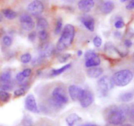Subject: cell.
Instances as JSON below:
<instances>
[{"label": "cell", "mask_w": 134, "mask_h": 126, "mask_svg": "<svg viewBox=\"0 0 134 126\" xmlns=\"http://www.w3.org/2000/svg\"><path fill=\"white\" fill-rule=\"evenodd\" d=\"M39 37L40 39V40H41L42 41H44L47 40V39L48 38V33H47V31L46 30L39 31Z\"/></svg>", "instance_id": "obj_32"}, {"label": "cell", "mask_w": 134, "mask_h": 126, "mask_svg": "<svg viewBox=\"0 0 134 126\" xmlns=\"http://www.w3.org/2000/svg\"><path fill=\"white\" fill-rule=\"evenodd\" d=\"M114 35H115V37L116 39H120L122 37V34L119 31H115L114 33Z\"/></svg>", "instance_id": "obj_41"}, {"label": "cell", "mask_w": 134, "mask_h": 126, "mask_svg": "<svg viewBox=\"0 0 134 126\" xmlns=\"http://www.w3.org/2000/svg\"><path fill=\"white\" fill-rule=\"evenodd\" d=\"M96 56H98V54L93 50H89L86 51L85 54V58L86 59V60H89L90 58H92L96 57Z\"/></svg>", "instance_id": "obj_29"}, {"label": "cell", "mask_w": 134, "mask_h": 126, "mask_svg": "<svg viewBox=\"0 0 134 126\" xmlns=\"http://www.w3.org/2000/svg\"><path fill=\"white\" fill-rule=\"evenodd\" d=\"M75 30L71 24H67L64 27L60 37L56 44V49L58 51H63L70 47L74 40Z\"/></svg>", "instance_id": "obj_2"}, {"label": "cell", "mask_w": 134, "mask_h": 126, "mask_svg": "<svg viewBox=\"0 0 134 126\" xmlns=\"http://www.w3.org/2000/svg\"><path fill=\"white\" fill-rule=\"evenodd\" d=\"M24 107L26 110L33 113H39V111L37 105L36 100L33 94H29L25 99Z\"/></svg>", "instance_id": "obj_7"}, {"label": "cell", "mask_w": 134, "mask_h": 126, "mask_svg": "<svg viewBox=\"0 0 134 126\" xmlns=\"http://www.w3.org/2000/svg\"><path fill=\"white\" fill-rule=\"evenodd\" d=\"M3 43L6 47H10L13 43V40L9 36H4L3 38Z\"/></svg>", "instance_id": "obj_31"}, {"label": "cell", "mask_w": 134, "mask_h": 126, "mask_svg": "<svg viewBox=\"0 0 134 126\" xmlns=\"http://www.w3.org/2000/svg\"><path fill=\"white\" fill-rule=\"evenodd\" d=\"M100 63L101 60L99 56H98L86 60L85 65L86 67H98L100 64Z\"/></svg>", "instance_id": "obj_18"}, {"label": "cell", "mask_w": 134, "mask_h": 126, "mask_svg": "<svg viewBox=\"0 0 134 126\" xmlns=\"http://www.w3.org/2000/svg\"><path fill=\"white\" fill-rule=\"evenodd\" d=\"M0 89L1 90V91H11L13 89V83L5 84L0 85Z\"/></svg>", "instance_id": "obj_30"}, {"label": "cell", "mask_w": 134, "mask_h": 126, "mask_svg": "<svg viewBox=\"0 0 134 126\" xmlns=\"http://www.w3.org/2000/svg\"><path fill=\"white\" fill-rule=\"evenodd\" d=\"M48 23L47 20L44 18H39L37 22V28L39 31L42 30H45L46 29L48 28Z\"/></svg>", "instance_id": "obj_19"}, {"label": "cell", "mask_w": 134, "mask_h": 126, "mask_svg": "<svg viewBox=\"0 0 134 126\" xmlns=\"http://www.w3.org/2000/svg\"><path fill=\"white\" fill-rule=\"evenodd\" d=\"M115 27L117 29H120V28H122V27H124V21L122 20V18H120V19L117 20L115 22Z\"/></svg>", "instance_id": "obj_35"}, {"label": "cell", "mask_w": 134, "mask_h": 126, "mask_svg": "<svg viewBox=\"0 0 134 126\" xmlns=\"http://www.w3.org/2000/svg\"><path fill=\"white\" fill-rule=\"evenodd\" d=\"M107 126H116V125H111V124H107Z\"/></svg>", "instance_id": "obj_45"}, {"label": "cell", "mask_w": 134, "mask_h": 126, "mask_svg": "<svg viewBox=\"0 0 134 126\" xmlns=\"http://www.w3.org/2000/svg\"><path fill=\"white\" fill-rule=\"evenodd\" d=\"M10 98V94L5 91H0V100L3 103L9 101Z\"/></svg>", "instance_id": "obj_24"}, {"label": "cell", "mask_w": 134, "mask_h": 126, "mask_svg": "<svg viewBox=\"0 0 134 126\" xmlns=\"http://www.w3.org/2000/svg\"><path fill=\"white\" fill-rule=\"evenodd\" d=\"M71 67V64H68L66 65H65L64 66H63L62 67L59 68L58 69H52V71H51V75L53 76V77H55V76H58L61 75L62 73H64V71H65L66 70L69 69V68Z\"/></svg>", "instance_id": "obj_21"}, {"label": "cell", "mask_w": 134, "mask_h": 126, "mask_svg": "<svg viewBox=\"0 0 134 126\" xmlns=\"http://www.w3.org/2000/svg\"><path fill=\"white\" fill-rule=\"evenodd\" d=\"M50 103L56 108H61L68 102V98L65 90L62 87H56L52 93V98L49 100Z\"/></svg>", "instance_id": "obj_3"}, {"label": "cell", "mask_w": 134, "mask_h": 126, "mask_svg": "<svg viewBox=\"0 0 134 126\" xmlns=\"http://www.w3.org/2000/svg\"><path fill=\"white\" fill-rule=\"evenodd\" d=\"M81 21L86 29L90 31H94V26H95V21L94 18L92 16L88 14H85L81 17Z\"/></svg>", "instance_id": "obj_12"}, {"label": "cell", "mask_w": 134, "mask_h": 126, "mask_svg": "<svg viewBox=\"0 0 134 126\" xmlns=\"http://www.w3.org/2000/svg\"><path fill=\"white\" fill-rule=\"evenodd\" d=\"M62 19L61 18H58L56 20V27H55L54 30V33L56 35H58L62 31Z\"/></svg>", "instance_id": "obj_23"}, {"label": "cell", "mask_w": 134, "mask_h": 126, "mask_svg": "<svg viewBox=\"0 0 134 126\" xmlns=\"http://www.w3.org/2000/svg\"><path fill=\"white\" fill-rule=\"evenodd\" d=\"M94 99V95L89 90H85L82 96L79 99L81 106L83 108H87L92 104Z\"/></svg>", "instance_id": "obj_9"}, {"label": "cell", "mask_w": 134, "mask_h": 126, "mask_svg": "<svg viewBox=\"0 0 134 126\" xmlns=\"http://www.w3.org/2000/svg\"><path fill=\"white\" fill-rule=\"evenodd\" d=\"M20 22L22 27L26 31H31L35 27V22L33 20L32 18L29 14H23L20 16Z\"/></svg>", "instance_id": "obj_8"}, {"label": "cell", "mask_w": 134, "mask_h": 126, "mask_svg": "<svg viewBox=\"0 0 134 126\" xmlns=\"http://www.w3.org/2000/svg\"><path fill=\"white\" fill-rule=\"evenodd\" d=\"M114 8H115V4L113 2L106 1L102 5V7H101V10L104 14H108L113 10Z\"/></svg>", "instance_id": "obj_17"}, {"label": "cell", "mask_w": 134, "mask_h": 126, "mask_svg": "<svg viewBox=\"0 0 134 126\" xmlns=\"http://www.w3.org/2000/svg\"><path fill=\"white\" fill-rule=\"evenodd\" d=\"M31 60V54L29 53L24 54H22L20 57L21 62L24 64H28Z\"/></svg>", "instance_id": "obj_27"}, {"label": "cell", "mask_w": 134, "mask_h": 126, "mask_svg": "<svg viewBox=\"0 0 134 126\" xmlns=\"http://www.w3.org/2000/svg\"><path fill=\"white\" fill-rule=\"evenodd\" d=\"M82 120L81 117L78 114L75 113L70 114L68 117L65 118V122L68 124V126H74L75 124L78 121Z\"/></svg>", "instance_id": "obj_16"}, {"label": "cell", "mask_w": 134, "mask_h": 126, "mask_svg": "<svg viewBox=\"0 0 134 126\" xmlns=\"http://www.w3.org/2000/svg\"><path fill=\"white\" fill-rule=\"evenodd\" d=\"M132 44H133V43H132V41L130 39H126V40L124 41V45H125L127 48H130V47H132Z\"/></svg>", "instance_id": "obj_39"}, {"label": "cell", "mask_w": 134, "mask_h": 126, "mask_svg": "<svg viewBox=\"0 0 134 126\" xmlns=\"http://www.w3.org/2000/svg\"><path fill=\"white\" fill-rule=\"evenodd\" d=\"M85 89L77 86L76 85H71L68 88L69 95L73 101H79L80 98L82 96Z\"/></svg>", "instance_id": "obj_11"}, {"label": "cell", "mask_w": 134, "mask_h": 126, "mask_svg": "<svg viewBox=\"0 0 134 126\" xmlns=\"http://www.w3.org/2000/svg\"><path fill=\"white\" fill-rule=\"evenodd\" d=\"M114 87L112 78L108 76H103L98 82V90L99 95L107 96L109 91Z\"/></svg>", "instance_id": "obj_5"}, {"label": "cell", "mask_w": 134, "mask_h": 126, "mask_svg": "<svg viewBox=\"0 0 134 126\" xmlns=\"http://www.w3.org/2000/svg\"><path fill=\"white\" fill-rule=\"evenodd\" d=\"M82 51L81 50H79L77 51V55H78L79 56H82Z\"/></svg>", "instance_id": "obj_43"}, {"label": "cell", "mask_w": 134, "mask_h": 126, "mask_svg": "<svg viewBox=\"0 0 134 126\" xmlns=\"http://www.w3.org/2000/svg\"><path fill=\"white\" fill-rule=\"evenodd\" d=\"M54 50L53 44L50 43H43L39 48V56L43 59L51 56Z\"/></svg>", "instance_id": "obj_10"}, {"label": "cell", "mask_w": 134, "mask_h": 126, "mask_svg": "<svg viewBox=\"0 0 134 126\" xmlns=\"http://www.w3.org/2000/svg\"><path fill=\"white\" fill-rule=\"evenodd\" d=\"M103 73V69L102 68L95 67H91L87 71V75L91 78H96L100 77Z\"/></svg>", "instance_id": "obj_14"}, {"label": "cell", "mask_w": 134, "mask_h": 126, "mask_svg": "<svg viewBox=\"0 0 134 126\" xmlns=\"http://www.w3.org/2000/svg\"><path fill=\"white\" fill-rule=\"evenodd\" d=\"M95 5V1L93 0H81L78 3V8L84 13H88L92 10Z\"/></svg>", "instance_id": "obj_13"}, {"label": "cell", "mask_w": 134, "mask_h": 126, "mask_svg": "<svg viewBox=\"0 0 134 126\" xmlns=\"http://www.w3.org/2000/svg\"><path fill=\"white\" fill-rule=\"evenodd\" d=\"M71 57V54L69 53L64 54H60V56L58 58V60L62 64H64V63H65L68 60H69L70 58Z\"/></svg>", "instance_id": "obj_26"}, {"label": "cell", "mask_w": 134, "mask_h": 126, "mask_svg": "<svg viewBox=\"0 0 134 126\" xmlns=\"http://www.w3.org/2000/svg\"><path fill=\"white\" fill-rule=\"evenodd\" d=\"M27 10L31 15L34 16H38L43 12L44 5L41 1L38 0L33 1L27 5Z\"/></svg>", "instance_id": "obj_6"}, {"label": "cell", "mask_w": 134, "mask_h": 126, "mask_svg": "<svg viewBox=\"0 0 134 126\" xmlns=\"http://www.w3.org/2000/svg\"><path fill=\"white\" fill-rule=\"evenodd\" d=\"M24 76L22 75V72H20V73H18V74L16 75V79L17 80V81H18V82H24Z\"/></svg>", "instance_id": "obj_38"}, {"label": "cell", "mask_w": 134, "mask_h": 126, "mask_svg": "<svg viewBox=\"0 0 134 126\" xmlns=\"http://www.w3.org/2000/svg\"><path fill=\"white\" fill-rule=\"evenodd\" d=\"M121 1V2H125V1H127L126 0H124V1H123V0H122V1Z\"/></svg>", "instance_id": "obj_47"}, {"label": "cell", "mask_w": 134, "mask_h": 126, "mask_svg": "<svg viewBox=\"0 0 134 126\" xmlns=\"http://www.w3.org/2000/svg\"><path fill=\"white\" fill-rule=\"evenodd\" d=\"M126 9H128V10H132V9H133L134 8V1L133 0H132V1H130L129 2V3L128 4V5H126Z\"/></svg>", "instance_id": "obj_40"}, {"label": "cell", "mask_w": 134, "mask_h": 126, "mask_svg": "<svg viewBox=\"0 0 134 126\" xmlns=\"http://www.w3.org/2000/svg\"><path fill=\"white\" fill-rule=\"evenodd\" d=\"M1 20H2V16H1L0 15V22H1Z\"/></svg>", "instance_id": "obj_46"}, {"label": "cell", "mask_w": 134, "mask_h": 126, "mask_svg": "<svg viewBox=\"0 0 134 126\" xmlns=\"http://www.w3.org/2000/svg\"><path fill=\"white\" fill-rule=\"evenodd\" d=\"M36 32L35 31H31V33L28 34V39L30 41L34 42L36 38Z\"/></svg>", "instance_id": "obj_37"}, {"label": "cell", "mask_w": 134, "mask_h": 126, "mask_svg": "<svg viewBox=\"0 0 134 126\" xmlns=\"http://www.w3.org/2000/svg\"><path fill=\"white\" fill-rule=\"evenodd\" d=\"M22 126H33V120L28 115H25L22 120Z\"/></svg>", "instance_id": "obj_25"}, {"label": "cell", "mask_w": 134, "mask_h": 126, "mask_svg": "<svg viewBox=\"0 0 134 126\" xmlns=\"http://www.w3.org/2000/svg\"><path fill=\"white\" fill-rule=\"evenodd\" d=\"M44 60V59H43V58H41V57H40L39 56H38L33 59L32 61H31V64H32V65L34 67L39 66V65H41V64L43 62Z\"/></svg>", "instance_id": "obj_28"}, {"label": "cell", "mask_w": 134, "mask_h": 126, "mask_svg": "<svg viewBox=\"0 0 134 126\" xmlns=\"http://www.w3.org/2000/svg\"><path fill=\"white\" fill-rule=\"evenodd\" d=\"M11 73L9 71H4L0 74V85L12 83Z\"/></svg>", "instance_id": "obj_15"}, {"label": "cell", "mask_w": 134, "mask_h": 126, "mask_svg": "<svg viewBox=\"0 0 134 126\" xmlns=\"http://www.w3.org/2000/svg\"><path fill=\"white\" fill-rule=\"evenodd\" d=\"M133 73L130 69H122L114 74L112 81L114 85L124 87L130 83L133 79Z\"/></svg>", "instance_id": "obj_4"}, {"label": "cell", "mask_w": 134, "mask_h": 126, "mask_svg": "<svg viewBox=\"0 0 134 126\" xmlns=\"http://www.w3.org/2000/svg\"><path fill=\"white\" fill-rule=\"evenodd\" d=\"M14 94L16 97L22 96V95H24L25 94V88H21L16 89V90L14 91Z\"/></svg>", "instance_id": "obj_34"}, {"label": "cell", "mask_w": 134, "mask_h": 126, "mask_svg": "<svg viewBox=\"0 0 134 126\" xmlns=\"http://www.w3.org/2000/svg\"><path fill=\"white\" fill-rule=\"evenodd\" d=\"M121 126H133L132 124H130V123H128V124H122Z\"/></svg>", "instance_id": "obj_44"}, {"label": "cell", "mask_w": 134, "mask_h": 126, "mask_svg": "<svg viewBox=\"0 0 134 126\" xmlns=\"http://www.w3.org/2000/svg\"><path fill=\"white\" fill-rule=\"evenodd\" d=\"M2 13L4 16L9 20L14 19L17 16V13L10 9H4L2 10Z\"/></svg>", "instance_id": "obj_20"}, {"label": "cell", "mask_w": 134, "mask_h": 126, "mask_svg": "<svg viewBox=\"0 0 134 126\" xmlns=\"http://www.w3.org/2000/svg\"><path fill=\"white\" fill-rule=\"evenodd\" d=\"M119 99L122 102H130L133 99V94L132 92H126L120 94Z\"/></svg>", "instance_id": "obj_22"}, {"label": "cell", "mask_w": 134, "mask_h": 126, "mask_svg": "<svg viewBox=\"0 0 134 126\" xmlns=\"http://www.w3.org/2000/svg\"><path fill=\"white\" fill-rule=\"evenodd\" d=\"M93 43H94V46L96 47H101L102 44V40L101 39L100 37L99 36H96L94 38V40H93Z\"/></svg>", "instance_id": "obj_33"}, {"label": "cell", "mask_w": 134, "mask_h": 126, "mask_svg": "<svg viewBox=\"0 0 134 126\" xmlns=\"http://www.w3.org/2000/svg\"><path fill=\"white\" fill-rule=\"evenodd\" d=\"M22 75L24 76V78H27L29 77L31 74V69L30 68H27V69H25L22 72Z\"/></svg>", "instance_id": "obj_36"}, {"label": "cell", "mask_w": 134, "mask_h": 126, "mask_svg": "<svg viewBox=\"0 0 134 126\" xmlns=\"http://www.w3.org/2000/svg\"><path fill=\"white\" fill-rule=\"evenodd\" d=\"M130 111V108L126 105H111L105 109L103 116L109 124L118 126L126 122Z\"/></svg>", "instance_id": "obj_1"}, {"label": "cell", "mask_w": 134, "mask_h": 126, "mask_svg": "<svg viewBox=\"0 0 134 126\" xmlns=\"http://www.w3.org/2000/svg\"><path fill=\"white\" fill-rule=\"evenodd\" d=\"M80 126H98L96 124H91V123H87V124H84L82 125H81Z\"/></svg>", "instance_id": "obj_42"}]
</instances>
